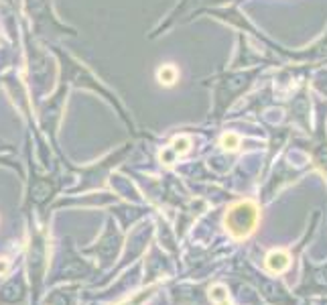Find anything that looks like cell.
<instances>
[{"mask_svg": "<svg viewBox=\"0 0 327 305\" xmlns=\"http://www.w3.org/2000/svg\"><path fill=\"white\" fill-rule=\"evenodd\" d=\"M258 220H260L258 206L250 199H244V201L234 203V206L226 212L224 226H226V232L234 240H244L256 230Z\"/></svg>", "mask_w": 327, "mask_h": 305, "instance_id": "6da1fadb", "label": "cell"}, {"mask_svg": "<svg viewBox=\"0 0 327 305\" xmlns=\"http://www.w3.org/2000/svg\"><path fill=\"white\" fill-rule=\"evenodd\" d=\"M266 269L270 271V273H285L289 267H291V254L287 252V250H270L268 254H266Z\"/></svg>", "mask_w": 327, "mask_h": 305, "instance_id": "7a4b0ae2", "label": "cell"}, {"mask_svg": "<svg viewBox=\"0 0 327 305\" xmlns=\"http://www.w3.org/2000/svg\"><path fill=\"white\" fill-rule=\"evenodd\" d=\"M177 78H179V71H177L175 65H162V67H158V71H156V80H158V84H162V86H173V84L177 82Z\"/></svg>", "mask_w": 327, "mask_h": 305, "instance_id": "3957f363", "label": "cell"}, {"mask_svg": "<svg viewBox=\"0 0 327 305\" xmlns=\"http://www.w3.org/2000/svg\"><path fill=\"white\" fill-rule=\"evenodd\" d=\"M220 144H222V148H224V150L234 152V150H238V148H240L242 138H240V134H236V132H224V134H222V138H220Z\"/></svg>", "mask_w": 327, "mask_h": 305, "instance_id": "277c9868", "label": "cell"}, {"mask_svg": "<svg viewBox=\"0 0 327 305\" xmlns=\"http://www.w3.org/2000/svg\"><path fill=\"white\" fill-rule=\"evenodd\" d=\"M171 148L177 152V157H183V155H187L189 148H191V138L185 136V134L175 136V138L171 140Z\"/></svg>", "mask_w": 327, "mask_h": 305, "instance_id": "5b68a950", "label": "cell"}, {"mask_svg": "<svg viewBox=\"0 0 327 305\" xmlns=\"http://www.w3.org/2000/svg\"><path fill=\"white\" fill-rule=\"evenodd\" d=\"M209 299L215 303V305H220V303H228V287L226 285H213L209 289Z\"/></svg>", "mask_w": 327, "mask_h": 305, "instance_id": "8992f818", "label": "cell"}, {"mask_svg": "<svg viewBox=\"0 0 327 305\" xmlns=\"http://www.w3.org/2000/svg\"><path fill=\"white\" fill-rule=\"evenodd\" d=\"M158 159H160V163H165V165H173L175 159H177V152L169 146V148H165V150L158 152Z\"/></svg>", "mask_w": 327, "mask_h": 305, "instance_id": "52a82bcc", "label": "cell"}, {"mask_svg": "<svg viewBox=\"0 0 327 305\" xmlns=\"http://www.w3.org/2000/svg\"><path fill=\"white\" fill-rule=\"evenodd\" d=\"M9 271H11V259L0 257V277H5Z\"/></svg>", "mask_w": 327, "mask_h": 305, "instance_id": "ba28073f", "label": "cell"}]
</instances>
